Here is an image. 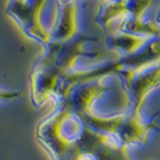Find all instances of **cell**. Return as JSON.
Wrapping results in <instances>:
<instances>
[{"mask_svg": "<svg viewBox=\"0 0 160 160\" xmlns=\"http://www.w3.org/2000/svg\"><path fill=\"white\" fill-rule=\"evenodd\" d=\"M19 93H12V92H5V91H1L0 90V100L1 99H12V98H16L18 97Z\"/></svg>", "mask_w": 160, "mask_h": 160, "instance_id": "7a4b0ae2", "label": "cell"}, {"mask_svg": "<svg viewBox=\"0 0 160 160\" xmlns=\"http://www.w3.org/2000/svg\"><path fill=\"white\" fill-rule=\"evenodd\" d=\"M159 19H160V17H159Z\"/></svg>", "mask_w": 160, "mask_h": 160, "instance_id": "3957f363", "label": "cell"}, {"mask_svg": "<svg viewBox=\"0 0 160 160\" xmlns=\"http://www.w3.org/2000/svg\"><path fill=\"white\" fill-rule=\"evenodd\" d=\"M87 126L102 133L113 135L122 145H145L148 134L153 128L160 129L154 122L146 123L140 118L138 111L128 112L115 117H99L92 112L81 116Z\"/></svg>", "mask_w": 160, "mask_h": 160, "instance_id": "6da1fadb", "label": "cell"}]
</instances>
